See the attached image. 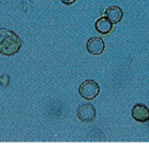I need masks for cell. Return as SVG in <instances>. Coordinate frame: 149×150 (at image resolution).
<instances>
[{
	"label": "cell",
	"mask_w": 149,
	"mask_h": 150,
	"mask_svg": "<svg viewBox=\"0 0 149 150\" xmlns=\"http://www.w3.org/2000/svg\"><path fill=\"white\" fill-rule=\"evenodd\" d=\"M78 91L82 98H84L85 100L91 101L99 96L100 86L93 79H87L82 83L78 88Z\"/></svg>",
	"instance_id": "2"
},
{
	"label": "cell",
	"mask_w": 149,
	"mask_h": 150,
	"mask_svg": "<svg viewBox=\"0 0 149 150\" xmlns=\"http://www.w3.org/2000/svg\"><path fill=\"white\" fill-rule=\"evenodd\" d=\"M78 119L83 122H92L96 119V107L91 103H84L79 105L76 110Z\"/></svg>",
	"instance_id": "3"
},
{
	"label": "cell",
	"mask_w": 149,
	"mask_h": 150,
	"mask_svg": "<svg viewBox=\"0 0 149 150\" xmlns=\"http://www.w3.org/2000/svg\"><path fill=\"white\" fill-rule=\"evenodd\" d=\"M86 48H87L88 53L92 54V55H101L104 52L105 48V43L103 39L100 37L90 38L86 43Z\"/></svg>",
	"instance_id": "4"
},
{
	"label": "cell",
	"mask_w": 149,
	"mask_h": 150,
	"mask_svg": "<svg viewBox=\"0 0 149 150\" xmlns=\"http://www.w3.org/2000/svg\"><path fill=\"white\" fill-rule=\"evenodd\" d=\"M8 84H9V76L8 75H2L0 77V85L6 87V86H8Z\"/></svg>",
	"instance_id": "8"
},
{
	"label": "cell",
	"mask_w": 149,
	"mask_h": 150,
	"mask_svg": "<svg viewBox=\"0 0 149 150\" xmlns=\"http://www.w3.org/2000/svg\"><path fill=\"white\" fill-rule=\"evenodd\" d=\"M94 28H96V32H99L100 35H109L113 30V24L106 18L105 16H103V17L96 19V24H94Z\"/></svg>",
	"instance_id": "7"
},
{
	"label": "cell",
	"mask_w": 149,
	"mask_h": 150,
	"mask_svg": "<svg viewBox=\"0 0 149 150\" xmlns=\"http://www.w3.org/2000/svg\"><path fill=\"white\" fill-rule=\"evenodd\" d=\"M104 16L109 19L112 24H118L119 22H121V19L123 17V12L122 10L117 6H111L109 8L105 10Z\"/></svg>",
	"instance_id": "6"
},
{
	"label": "cell",
	"mask_w": 149,
	"mask_h": 150,
	"mask_svg": "<svg viewBox=\"0 0 149 150\" xmlns=\"http://www.w3.org/2000/svg\"><path fill=\"white\" fill-rule=\"evenodd\" d=\"M23 46V40L15 32L6 28H0V54L3 56H13Z\"/></svg>",
	"instance_id": "1"
},
{
	"label": "cell",
	"mask_w": 149,
	"mask_h": 150,
	"mask_svg": "<svg viewBox=\"0 0 149 150\" xmlns=\"http://www.w3.org/2000/svg\"><path fill=\"white\" fill-rule=\"evenodd\" d=\"M132 117L138 122L149 121V108L142 103L135 104L132 108Z\"/></svg>",
	"instance_id": "5"
},
{
	"label": "cell",
	"mask_w": 149,
	"mask_h": 150,
	"mask_svg": "<svg viewBox=\"0 0 149 150\" xmlns=\"http://www.w3.org/2000/svg\"><path fill=\"white\" fill-rule=\"evenodd\" d=\"M63 4H65V6H71V4H73V3L76 1V0H60Z\"/></svg>",
	"instance_id": "9"
}]
</instances>
